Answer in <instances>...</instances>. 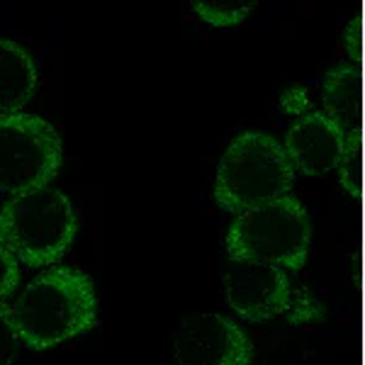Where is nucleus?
Instances as JSON below:
<instances>
[{"label":"nucleus","instance_id":"nucleus-11","mask_svg":"<svg viewBox=\"0 0 365 365\" xmlns=\"http://www.w3.org/2000/svg\"><path fill=\"white\" fill-rule=\"evenodd\" d=\"M192 13L212 27L227 29L241 25L253 13V3H205V0H195Z\"/></svg>","mask_w":365,"mask_h":365},{"label":"nucleus","instance_id":"nucleus-13","mask_svg":"<svg viewBox=\"0 0 365 365\" xmlns=\"http://www.w3.org/2000/svg\"><path fill=\"white\" fill-rule=\"evenodd\" d=\"M20 331L15 324L13 304L0 302V365H13L20 353Z\"/></svg>","mask_w":365,"mask_h":365},{"label":"nucleus","instance_id":"nucleus-16","mask_svg":"<svg viewBox=\"0 0 365 365\" xmlns=\"http://www.w3.org/2000/svg\"><path fill=\"white\" fill-rule=\"evenodd\" d=\"M363 17H356V20L351 22V27L346 29V46H349L351 56L356 58V61H361L363 58V46H365V37H363Z\"/></svg>","mask_w":365,"mask_h":365},{"label":"nucleus","instance_id":"nucleus-2","mask_svg":"<svg viewBox=\"0 0 365 365\" xmlns=\"http://www.w3.org/2000/svg\"><path fill=\"white\" fill-rule=\"evenodd\" d=\"M78 234V215L66 192L49 185L0 205V246L22 266L51 268Z\"/></svg>","mask_w":365,"mask_h":365},{"label":"nucleus","instance_id":"nucleus-10","mask_svg":"<svg viewBox=\"0 0 365 365\" xmlns=\"http://www.w3.org/2000/svg\"><path fill=\"white\" fill-rule=\"evenodd\" d=\"M324 115L344 134L358 129L361 120V78L353 66H334L324 78Z\"/></svg>","mask_w":365,"mask_h":365},{"label":"nucleus","instance_id":"nucleus-3","mask_svg":"<svg viewBox=\"0 0 365 365\" xmlns=\"http://www.w3.org/2000/svg\"><path fill=\"white\" fill-rule=\"evenodd\" d=\"M292 182L295 168L282 144L263 132H244L222 154L215 178V200L222 210L241 215L287 197Z\"/></svg>","mask_w":365,"mask_h":365},{"label":"nucleus","instance_id":"nucleus-7","mask_svg":"<svg viewBox=\"0 0 365 365\" xmlns=\"http://www.w3.org/2000/svg\"><path fill=\"white\" fill-rule=\"evenodd\" d=\"M225 295L239 317L249 322H268L290 312L295 290L285 268L232 261L225 270Z\"/></svg>","mask_w":365,"mask_h":365},{"label":"nucleus","instance_id":"nucleus-8","mask_svg":"<svg viewBox=\"0 0 365 365\" xmlns=\"http://www.w3.org/2000/svg\"><path fill=\"white\" fill-rule=\"evenodd\" d=\"M346 134L334 125L324 113H309L287 129L285 149L295 173L304 175H324L339 168L344 156Z\"/></svg>","mask_w":365,"mask_h":365},{"label":"nucleus","instance_id":"nucleus-12","mask_svg":"<svg viewBox=\"0 0 365 365\" xmlns=\"http://www.w3.org/2000/svg\"><path fill=\"white\" fill-rule=\"evenodd\" d=\"M341 185L351 197L361 195V129L346 134L344 156L339 161Z\"/></svg>","mask_w":365,"mask_h":365},{"label":"nucleus","instance_id":"nucleus-6","mask_svg":"<svg viewBox=\"0 0 365 365\" xmlns=\"http://www.w3.org/2000/svg\"><path fill=\"white\" fill-rule=\"evenodd\" d=\"M173 356L178 365H251L253 344L229 317L200 312L180 322Z\"/></svg>","mask_w":365,"mask_h":365},{"label":"nucleus","instance_id":"nucleus-1","mask_svg":"<svg viewBox=\"0 0 365 365\" xmlns=\"http://www.w3.org/2000/svg\"><path fill=\"white\" fill-rule=\"evenodd\" d=\"M13 312L22 344L32 351H49L98 324L96 285L81 268H44L25 285Z\"/></svg>","mask_w":365,"mask_h":365},{"label":"nucleus","instance_id":"nucleus-14","mask_svg":"<svg viewBox=\"0 0 365 365\" xmlns=\"http://www.w3.org/2000/svg\"><path fill=\"white\" fill-rule=\"evenodd\" d=\"M22 280L20 261L5 246H0V302H5L17 290Z\"/></svg>","mask_w":365,"mask_h":365},{"label":"nucleus","instance_id":"nucleus-15","mask_svg":"<svg viewBox=\"0 0 365 365\" xmlns=\"http://www.w3.org/2000/svg\"><path fill=\"white\" fill-rule=\"evenodd\" d=\"M282 110L285 113H290V115H299V117H304V115H309V108H312V103H309V98H307V93L302 91L299 86L295 88H290L287 93H282Z\"/></svg>","mask_w":365,"mask_h":365},{"label":"nucleus","instance_id":"nucleus-5","mask_svg":"<svg viewBox=\"0 0 365 365\" xmlns=\"http://www.w3.org/2000/svg\"><path fill=\"white\" fill-rule=\"evenodd\" d=\"M63 163V141L51 122L17 113L0 120V192L10 197L49 187Z\"/></svg>","mask_w":365,"mask_h":365},{"label":"nucleus","instance_id":"nucleus-17","mask_svg":"<svg viewBox=\"0 0 365 365\" xmlns=\"http://www.w3.org/2000/svg\"><path fill=\"white\" fill-rule=\"evenodd\" d=\"M363 20H365V17H363ZM363 37H365V29H363ZM363 49H365V46H363ZM363 58H365V51H363Z\"/></svg>","mask_w":365,"mask_h":365},{"label":"nucleus","instance_id":"nucleus-9","mask_svg":"<svg viewBox=\"0 0 365 365\" xmlns=\"http://www.w3.org/2000/svg\"><path fill=\"white\" fill-rule=\"evenodd\" d=\"M39 86L37 61L22 44L0 37V120L22 113Z\"/></svg>","mask_w":365,"mask_h":365},{"label":"nucleus","instance_id":"nucleus-4","mask_svg":"<svg viewBox=\"0 0 365 365\" xmlns=\"http://www.w3.org/2000/svg\"><path fill=\"white\" fill-rule=\"evenodd\" d=\"M309 241L307 210L287 195L237 215L227 234V253L232 261L266 263L292 273L307 263Z\"/></svg>","mask_w":365,"mask_h":365}]
</instances>
